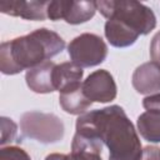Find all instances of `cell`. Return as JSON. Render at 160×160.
I'll return each instance as SVG.
<instances>
[{
    "mask_svg": "<svg viewBox=\"0 0 160 160\" xmlns=\"http://www.w3.org/2000/svg\"><path fill=\"white\" fill-rule=\"evenodd\" d=\"M48 5L49 1H0V11L10 16L22 18L25 20L42 21L48 18Z\"/></svg>",
    "mask_w": 160,
    "mask_h": 160,
    "instance_id": "obj_8",
    "label": "cell"
},
{
    "mask_svg": "<svg viewBox=\"0 0 160 160\" xmlns=\"http://www.w3.org/2000/svg\"><path fill=\"white\" fill-rule=\"evenodd\" d=\"M96 8L108 20H119L139 35H148L156 26V16L154 11L139 1L100 0L96 1Z\"/></svg>",
    "mask_w": 160,
    "mask_h": 160,
    "instance_id": "obj_3",
    "label": "cell"
},
{
    "mask_svg": "<svg viewBox=\"0 0 160 160\" xmlns=\"http://www.w3.org/2000/svg\"><path fill=\"white\" fill-rule=\"evenodd\" d=\"M84 70L72 61H65L55 66L54 69V82L55 89L62 92L74 86L81 85Z\"/></svg>",
    "mask_w": 160,
    "mask_h": 160,
    "instance_id": "obj_12",
    "label": "cell"
},
{
    "mask_svg": "<svg viewBox=\"0 0 160 160\" xmlns=\"http://www.w3.org/2000/svg\"><path fill=\"white\" fill-rule=\"evenodd\" d=\"M59 102L62 110L71 115H82L91 106L92 101L86 98L82 90V84L68 89L59 95Z\"/></svg>",
    "mask_w": 160,
    "mask_h": 160,
    "instance_id": "obj_13",
    "label": "cell"
},
{
    "mask_svg": "<svg viewBox=\"0 0 160 160\" xmlns=\"http://www.w3.org/2000/svg\"><path fill=\"white\" fill-rule=\"evenodd\" d=\"M55 66V62L46 61L36 68L28 70L25 74V81L28 88L38 94H49L56 91L54 82Z\"/></svg>",
    "mask_w": 160,
    "mask_h": 160,
    "instance_id": "obj_10",
    "label": "cell"
},
{
    "mask_svg": "<svg viewBox=\"0 0 160 160\" xmlns=\"http://www.w3.org/2000/svg\"><path fill=\"white\" fill-rule=\"evenodd\" d=\"M1 140L0 144L1 146H4L5 144L12 142L16 139V134H18V125L9 118L6 116H1Z\"/></svg>",
    "mask_w": 160,
    "mask_h": 160,
    "instance_id": "obj_15",
    "label": "cell"
},
{
    "mask_svg": "<svg viewBox=\"0 0 160 160\" xmlns=\"http://www.w3.org/2000/svg\"><path fill=\"white\" fill-rule=\"evenodd\" d=\"M45 160H68V155L65 154H58V152H54V154H50L45 158Z\"/></svg>",
    "mask_w": 160,
    "mask_h": 160,
    "instance_id": "obj_21",
    "label": "cell"
},
{
    "mask_svg": "<svg viewBox=\"0 0 160 160\" xmlns=\"http://www.w3.org/2000/svg\"><path fill=\"white\" fill-rule=\"evenodd\" d=\"M104 34L110 45L115 48H128L135 44L138 38L140 36L136 31H134L131 28L125 25L124 22L115 20V19H109L105 22L104 26Z\"/></svg>",
    "mask_w": 160,
    "mask_h": 160,
    "instance_id": "obj_11",
    "label": "cell"
},
{
    "mask_svg": "<svg viewBox=\"0 0 160 160\" xmlns=\"http://www.w3.org/2000/svg\"><path fill=\"white\" fill-rule=\"evenodd\" d=\"M150 56L152 61L160 64V31H158L150 44Z\"/></svg>",
    "mask_w": 160,
    "mask_h": 160,
    "instance_id": "obj_18",
    "label": "cell"
},
{
    "mask_svg": "<svg viewBox=\"0 0 160 160\" xmlns=\"http://www.w3.org/2000/svg\"><path fill=\"white\" fill-rule=\"evenodd\" d=\"M0 160H31V158L19 146H2L0 149Z\"/></svg>",
    "mask_w": 160,
    "mask_h": 160,
    "instance_id": "obj_16",
    "label": "cell"
},
{
    "mask_svg": "<svg viewBox=\"0 0 160 160\" xmlns=\"http://www.w3.org/2000/svg\"><path fill=\"white\" fill-rule=\"evenodd\" d=\"M65 48L64 39L46 28L36 29L28 35L4 41L0 45V70L15 75L30 70L60 54Z\"/></svg>",
    "mask_w": 160,
    "mask_h": 160,
    "instance_id": "obj_2",
    "label": "cell"
},
{
    "mask_svg": "<svg viewBox=\"0 0 160 160\" xmlns=\"http://www.w3.org/2000/svg\"><path fill=\"white\" fill-rule=\"evenodd\" d=\"M72 140L100 150L105 145L109 149V160H141L142 146L139 135L119 105L80 115Z\"/></svg>",
    "mask_w": 160,
    "mask_h": 160,
    "instance_id": "obj_1",
    "label": "cell"
},
{
    "mask_svg": "<svg viewBox=\"0 0 160 160\" xmlns=\"http://www.w3.org/2000/svg\"><path fill=\"white\" fill-rule=\"evenodd\" d=\"M136 125L144 140L160 142V110H146L139 115Z\"/></svg>",
    "mask_w": 160,
    "mask_h": 160,
    "instance_id": "obj_14",
    "label": "cell"
},
{
    "mask_svg": "<svg viewBox=\"0 0 160 160\" xmlns=\"http://www.w3.org/2000/svg\"><path fill=\"white\" fill-rule=\"evenodd\" d=\"M20 129L24 136L41 144H54L62 140L65 128L55 114L26 111L20 118Z\"/></svg>",
    "mask_w": 160,
    "mask_h": 160,
    "instance_id": "obj_4",
    "label": "cell"
},
{
    "mask_svg": "<svg viewBox=\"0 0 160 160\" xmlns=\"http://www.w3.org/2000/svg\"><path fill=\"white\" fill-rule=\"evenodd\" d=\"M142 106L146 110H160V92L151 94L144 98Z\"/></svg>",
    "mask_w": 160,
    "mask_h": 160,
    "instance_id": "obj_19",
    "label": "cell"
},
{
    "mask_svg": "<svg viewBox=\"0 0 160 160\" xmlns=\"http://www.w3.org/2000/svg\"><path fill=\"white\" fill-rule=\"evenodd\" d=\"M68 54L78 66L92 68L100 65L106 59L108 45L101 36L91 32H84L69 42Z\"/></svg>",
    "mask_w": 160,
    "mask_h": 160,
    "instance_id": "obj_5",
    "label": "cell"
},
{
    "mask_svg": "<svg viewBox=\"0 0 160 160\" xmlns=\"http://www.w3.org/2000/svg\"><path fill=\"white\" fill-rule=\"evenodd\" d=\"M68 160H102L100 152L89 150V149H79L71 150L68 155Z\"/></svg>",
    "mask_w": 160,
    "mask_h": 160,
    "instance_id": "obj_17",
    "label": "cell"
},
{
    "mask_svg": "<svg viewBox=\"0 0 160 160\" xmlns=\"http://www.w3.org/2000/svg\"><path fill=\"white\" fill-rule=\"evenodd\" d=\"M96 1H49L48 18L52 21L65 20L68 24L78 25L89 21L96 12Z\"/></svg>",
    "mask_w": 160,
    "mask_h": 160,
    "instance_id": "obj_6",
    "label": "cell"
},
{
    "mask_svg": "<svg viewBox=\"0 0 160 160\" xmlns=\"http://www.w3.org/2000/svg\"><path fill=\"white\" fill-rule=\"evenodd\" d=\"M84 94L92 102H110L116 98L118 88L112 75L104 69L91 72L82 82Z\"/></svg>",
    "mask_w": 160,
    "mask_h": 160,
    "instance_id": "obj_7",
    "label": "cell"
},
{
    "mask_svg": "<svg viewBox=\"0 0 160 160\" xmlns=\"http://www.w3.org/2000/svg\"><path fill=\"white\" fill-rule=\"evenodd\" d=\"M131 82L136 92L151 95L160 91V64L155 61L144 62L132 74Z\"/></svg>",
    "mask_w": 160,
    "mask_h": 160,
    "instance_id": "obj_9",
    "label": "cell"
},
{
    "mask_svg": "<svg viewBox=\"0 0 160 160\" xmlns=\"http://www.w3.org/2000/svg\"><path fill=\"white\" fill-rule=\"evenodd\" d=\"M141 160H160V149L158 146H145Z\"/></svg>",
    "mask_w": 160,
    "mask_h": 160,
    "instance_id": "obj_20",
    "label": "cell"
}]
</instances>
